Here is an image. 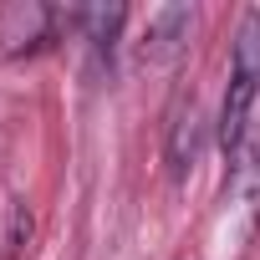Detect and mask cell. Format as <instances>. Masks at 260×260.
Returning <instances> with one entry per match:
<instances>
[{"label":"cell","instance_id":"obj_1","mask_svg":"<svg viewBox=\"0 0 260 260\" xmlns=\"http://www.w3.org/2000/svg\"><path fill=\"white\" fill-rule=\"evenodd\" d=\"M255 97H260V11H250L240 21L235 51H230V87H224V107H219V143L230 158L245 148Z\"/></svg>","mask_w":260,"mask_h":260},{"label":"cell","instance_id":"obj_2","mask_svg":"<svg viewBox=\"0 0 260 260\" xmlns=\"http://www.w3.org/2000/svg\"><path fill=\"white\" fill-rule=\"evenodd\" d=\"M189 31H194V11H189V6H158V11L148 16V31H143V61H148V67L179 61Z\"/></svg>","mask_w":260,"mask_h":260},{"label":"cell","instance_id":"obj_3","mask_svg":"<svg viewBox=\"0 0 260 260\" xmlns=\"http://www.w3.org/2000/svg\"><path fill=\"white\" fill-rule=\"evenodd\" d=\"M51 31V11L46 6H11L0 16V51H36Z\"/></svg>","mask_w":260,"mask_h":260},{"label":"cell","instance_id":"obj_4","mask_svg":"<svg viewBox=\"0 0 260 260\" xmlns=\"http://www.w3.org/2000/svg\"><path fill=\"white\" fill-rule=\"evenodd\" d=\"M199 148H204V127H199V107H194V97H189V112H179L174 127H169V164H174L179 179L194 169Z\"/></svg>","mask_w":260,"mask_h":260},{"label":"cell","instance_id":"obj_5","mask_svg":"<svg viewBox=\"0 0 260 260\" xmlns=\"http://www.w3.org/2000/svg\"><path fill=\"white\" fill-rule=\"evenodd\" d=\"M122 6H97V11H77V21L87 26V41L97 46V51H107L112 56V41H117V26H122Z\"/></svg>","mask_w":260,"mask_h":260}]
</instances>
